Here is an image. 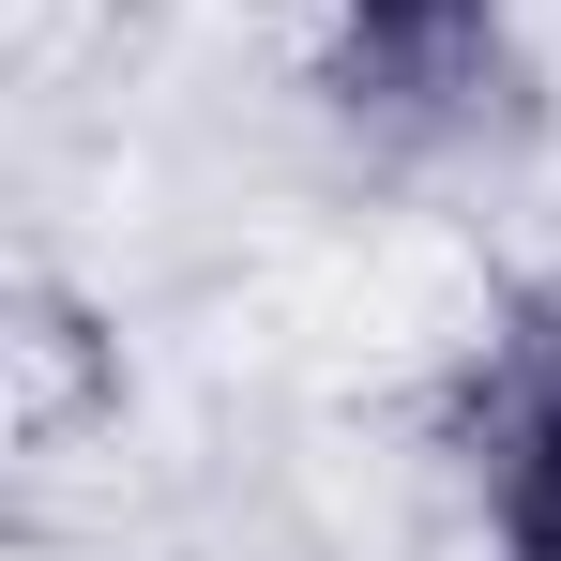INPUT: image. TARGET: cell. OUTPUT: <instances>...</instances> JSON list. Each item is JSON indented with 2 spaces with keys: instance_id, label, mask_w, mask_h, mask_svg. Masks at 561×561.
Listing matches in <instances>:
<instances>
[{
  "instance_id": "1",
  "label": "cell",
  "mask_w": 561,
  "mask_h": 561,
  "mask_svg": "<svg viewBox=\"0 0 561 561\" xmlns=\"http://www.w3.org/2000/svg\"><path fill=\"white\" fill-rule=\"evenodd\" d=\"M379 31H440V15H470V0H365Z\"/></svg>"
}]
</instances>
